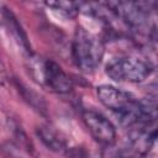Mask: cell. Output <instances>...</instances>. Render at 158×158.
I'll use <instances>...</instances> for the list:
<instances>
[{
    "label": "cell",
    "mask_w": 158,
    "mask_h": 158,
    "mask_svg": "<svg viewBox=\"0 0 158 158\" xmlns=\"http://www.w3.org/2000/svg\"><path fill=\"white\" fill-rule=\"evenodd\" d=\"M105 47L102 41L83 26H78L72 42V56L75 65L85 73H93L102 62Z\"/></svg>",
    "instance_id": "cell-1"
},
{
    "label": "cell",
    "mask_w": 158,
    "mask_h": 158,
    "mask_svg": "<svg viewBox=\"0 0 158 158\" xmlns=\"http://www.w3.org/2000/svg\"><path fill=\"white\" fill-rule=\"evenodd\" d=\"M28 69L32 78L44 88L58 94L69 93L73 89V80L52 59L42 58L36 54L28 56Z\"/></svg>",
    "instance_id": "cell-2"
},
{
    "label": "cell",
    "mask_w": 158,
    "mask_h": 158,
    "mask_svg": "<svg viewBox=\"0 0 158 158\" xmlns=\"http://www.w3.org/2000/svg\"><path fill=\"white\" fill-rule=\"evenodd\" d=\"M152 70L153 67L149 62L131 56L112 58L105 67V73L109 78L115 81L128 83H141L146 80Z\"/></svg>",
    "instance_id": "cell-3"
},
{
    "label": "cell",
    "mask_w": 158,
    "mask_h": 158,
    "mask_svg": "<svg viewBox=\"0 0 158 158\" xmlns=\"http://www.w3.org/2000/svg\"><path fill=\"white\" fill-rule=\"evenodd\" d=\"M110 9L115 12L118 20L125 22L133 30H143L148 26L151 15L153 12L154 2H107Z\"/></svg>",
    "instance_id": "cell-4"
},
{
    "label": "cell",
    "mask_w": 158,
    "mask_h": 158,
    "mask_svg": "<svg viewBox=\"0 0 158 158\" xmlns=\"http://www.w3.org/2000/svg\"><path fill=\"white\" fill-rule=\"evenodd\" d=\"M83 121L98 143L104 147H110L115 143L116 128L106 116L94 110H84Z\"/></svg>",
    "instance_id": "cell-5"
},
{
    "label": "cell",
    "mask_w": 158,
    "mask_h": 158,
    "mask_svg": "<svg viewBox=\"0 0 158 158\" xmlns=\"http://www.w3.org/2000/svg\"><path fill=\"white\" fill-rule=\"evenodd\" d=\"M37 135L41 141L52 151L63 152L67 149V139L65 137L49 126H41L37 128Z\"/></svg>",
    "instance_id": "cell-6"
},
{
    "label": "cell",
    "mask_w": 158,
    "mask_h": 158,
    "mask_svg": "<svg viewBox=\"0 0 158 158\" xmlns=\"http://www.w3.org/2000/svg\"><path fill=\"white\" fill-rule=\"evenodd\" d=\"M46 5L48 7H52L57 11H59L60 14H63L64 16L72 19L75 17L77 14L79 12L81 4L79 2H69V1H57V2H46Z\"/></svg>",
    "instance_id": "cell-7"
},
{
    "label": "cell",
    "mask_w": 158,
    "mask_h": 158,
    "mask_svg": "<svg viewBox=\"0 0 158 158\" xmlns=\"http://www.w3.org/2000/svg\"><path fill=\"white\" fill-rule=\"evenodd\" d=\"M106 149L102 151L98 157L95 158H122L121 153L120 152H116V151H112L111 149V146L110 147H105Z\"/></svg>",
    "instance_id": "cell-8"
},
{
    "label": "cell",
    "mask_w": 158,
    "mask_h": 158,
    "mask_svg": "<svg viewBox=\"0 0 158 158\" xmlns=\"http://www.w3.org/2000/svg\"><path fill=\"white\" fill-rule=\"evenodd\" d=\"M5 80H6V72H5V68L0 60V84H2Z\"/></svg>",
    "instance_id": "cell-9"
}]
</instances>
